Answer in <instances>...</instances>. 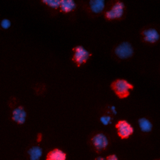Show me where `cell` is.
<instances>
[{
  "mask_svg": "<svg viewBox=\"0 0 160 160\" xmlns=\"http://www.w3.org/2000/svg\"><path fill=\"white\" fill-rule=\"evenodd\" d=\"M111 88L119 98L124 99L129 96L134 86L126 79H118L111 84Z\"/></svg>",
  "mask_w": 160,
  "mask_h": 160,
  "instance_id": "1",
  "label": "cell"
},
{
  "mask_svg": "<svg viewBox=\"0 0 160 160\" xmlns=\"http://www.w3.org/2000/svg\"><path fill=\"white\" fill-rule=\"evenodd\" d=\"M72 51L74 52V54L72 60L78 66H80L83 63L86 62L91 56V53L81 45H78L73 48Z\"/></svg>",
  "mask_w": 160,
  "mask_h": 160,
  "instance_id": "2",
  "label": "cell"
},
{
  "mask_svg": "<svg viewBox=\"0 0 160 160\" xmlns=\"http://www.w3.org/2000/svg\"><path fill=\"white\" fill-rule=\"evenodd\" d=\"M124 9V4L122 1H118L115 2L111 8L107 10L105 12V17L107 19L112 20L115 19L121 18L123 14Z\"/></svg>",
  "mask_w": 160,
  "mask_h": 160,
  "instance_id": "3",
  "label": "cell"
},
{
  "mask_svg": "<svg viewBox=\"0 0 160 160\" xmlns=\"http://www.w3.org/2000/svg\"><path fill=\"white\" fill-rule=\"evenodd\" d=\"M114 53L119 59H126L133 55L134 49L131 43L124 41L116 47Z\"/></svg>",
  "mask_w": 160,
  "mask_h": 160,
  "instance_id": "4",
  "label": "cell"
},
{
  "mask_svg": "<svg viewBox=\"0 0 160 160\" xmlns=\"http://www.w3.org/2000/svg\"><path fill=\"white\" fill-rule=\"evenodd\" d=\"M117 129L118 135L122 139H128L133 132L134 128L126 120H119L115 125Z\"/></svg>",
  "mask_w": 160,
  "mask_h": 160,
  "instance_id": "5",
  "label": "cell"
},
{
  "mask_svg": "<svg viewBox=\"0 0 160 160\" xmlns=\"http://www.w3.org/2000/svg\"><path fill=\"white\" fill-rule=\"evenodd\" d=\"M91 143L97 152L105 150L108 146L109 141L107 136L102 132L97 133L91 138Z\"/></svg>",
  "mask_w": 160,
  "mask_h": 160,
  "instance_id": "6",
  "label": "cell"
},
{
  "mask_svg": "<svg viewBox=\"0 0 160 160\" xmlns=\"http://www.w3.org/2000/svg\"><path fill=\"white\" fill-rule=\"evenodd\" d=\"M27 113L23 106H19L16 108L12 112V119L19 124H22L26 121Z\"/></svg>",
  "mask_w": 160,
  "mask_h": 160,
  "instance_id": "7",
  "label": "cell"
},
{
  "mask_svg": "<svg viewBox=\"0 0 160 160\" xmlns=\"http://www.w3.org/2000/svg\"><path fill=\"white\" fill-rule=\"evenodd\" d=\"M143 40L150 43H154L159 39V34L154 28H148L142 32Z\"/></svg>",
  "mask_w": 160,
  "mask_h": 160,
  "instance_id": "8",
  "label": "cell"
},
{
  "mask_svg": "<svg viewBox=\"0 0 160 160\" xmlns=\"http://www.w3.org/2000/svg\"><path fill=\"white\" fill-rule=\"evenodd\" d=\"M66 153L62 150L55 148L50 151L46 156V160H66Z\"/></svg>",
  "mask_w": 160,
  "mask_h": 160,
  "instance_id": "9",
  "label": "cell"
},
{
  "mask_svg": "<svg viewBox=\"0 0 160 160\" xmlns=\"http://www.w3.org/2000/svg\"><path fill=\"white\" fill-rule=\"evenodd\" d=\"M89 6L92 12L99 14L104 9L105 2L104 0H91L89 2Z\"/></svg>",
  "mask_w": 160,
  "mask_h": 160,
  "instance_id": "10",
  "label": "cell"
},
{
  "mask_svg": "<svg viewBox=\"0 0 160 160\" xmlns=\"http://www.w3.org/2000/svg\"><path fill=\"white\" fill-rule=\"evenodd\" d=\"M59 8L61 11L69 12L76 9V4L73 0H62L60 1Z\"/></svg>",
  "mask_w": 160,
  "mask_h": 160,
  "instance_id": "11",
  "label": "cell"
},
{
  "mask_svg": "<svg viewBox=\"0 0 160 160\" xmlns=\"http://www.w3.org/2000/svg\"><path fill=\"white\" fill-rule=\"evenodd\" d=\"M30 160H39L42 155V149L39 146H33L28 151Z\"/></svg>",
  "mask_w": 160,
  "mask_h": 160,
  "instance_id": "12",
  "label": "cell"
},
{
  "mask_svg": "<svg viewBox=\"0 0 160 160\" xmlns=\"http://www.w3.org/2000/svg\"><path fill=\"white\" fill-rule=\"evenodd\" d=\"M138 125L141 131L148 132L151 131L152 124L151 122L146 118H141L138 119Z\"/></svg>",
  "mask_w": 160,
  "mask_h": 160,
  "instance_id": "13",
  "label": "cell"
},
{
  "mask_svg": "<svg viewBox=\"0 0 160 160\" xmlns=\"http://www.w3.org/2000/svg\"><path fill=\"white\" fill-rule=\"evenodd\" d=\"M60 1H61L59 0H43L42 2L52 8L58 9V8H59Z\"/></svg>",
  "mask_w": 160,
  "mask_h": 160,
  "instance_id": "14",
  "label": "cell"
},
{
  "mask_svg": "<svg viewBox=\"0 0 160 160\" xmlns=\"http://www.w3.org/2000/svg\"><path fill=\"white\" fill-rule=\"evenodd\" d=\"M0 24L3 29H8L11 25V22L9 19L4 18L1 20Z\"/></svg>",
  "mask_w": 160,
  "mask_h": 160,
  "instance_id": "15",
  "label": "cell"
},
{
  "mask_svg": "<svg viewBox=\"0 0 160 160\" xmlns=\"http://www.w3.org/2000/svg\"><path fill=\"white\" fill-rule=\"evenodd\" d=\"M111 117L109 116H102L101 118H100V121L105 126L109 124V123L111 122Z\"/></svg>",
  "mask_w": 160,
  "mask_h": 160,
  "instance_id": "16",
  "label": "cell"
},
{
  "mask_svg": "<svg viewBox=\"0 0 160 160\" xmlns=\"http://www.w3.org/2000/svg\"><path fill=\"white\" fill-rule=\"evenodd\" d=\"M105 160H118V158L116 154H111L108 156Z\"/></svg>",
  "mask_w": 160,
  "mask_h": 160,
  "instance_id": "17",
  "label": "cell"
},
{
  "mask_svg": "<svg viewBox=\"0 0 160 160\" xmlns=\"http://www.w3.org/2000/svg\"><path fill=\"white\" fill-rule=\"evenodd\" d=\"M94 160H105V158H104L103 157H101V156H99V157L96 158V159H94Z\"/></svg>",
  "mask_w": 160,
  "mask_h": 160,
  "instance_id": "18",
  "label": "cell"
}]
</instances>
